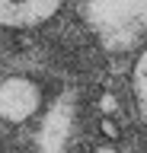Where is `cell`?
Masks as SVG:
<instances>
[{
	"label": "cell",
	"instance_id": "1",
	"mask_svg": "<svg viewBox=\"0 0 147 153\" xmlns=\"http://www.w3.org/2000/svg\"><path fill=\"white\" fill-rule=\"evenodd\" d=\"M77 13L106 51H128L147 38V0H77Z\"/></svg>",
	"mask_w": 147,
	"mask_h": 153
},
{
	"label": "cell",
	"instance_id": "2",
	"mask_svg": "<svg viewBox=\"0 0 147 153\" xmlns=\"http://www.w3.org/2000/svg\"><path fill=\"white\" fill-rule=\"evenodd\" d=\"M42 105V89L29 76H10L0 83V118L10 124L29 121Z\"/></svg>",
	"mask_w": 147,
	"mask_h": 153
},
{
	"label": "cell",
	"instance_id": "3",
	"mask_svg": "<svg viewBox=\"0 0 147 153\" xmlns=\"http://www.w3.org/2000/svg\"><path fill=\"white\" fill-rule=\"evenodd\" d=\"M64 0H0V26L3 29H29L42 26L61 10Z\"/></svg>",
	"mask_w": 147,
	"mask_h": 153
},
{
	"label": "cell",
	"instance_id": "4",
	"mask_svg": "<svg viewBox=\"0 0 147 153\" xmlns=\"http://www.w3.org/2000/svg\"><path fill=\"white\" fill-rule=\"evenodd\" d=\"M134 99H137V108H141V118L147 124V48L141 51L134 64Z\"/></svg>",
	"mask_w": 147,
	"mask_h": 153
},
{
	"label": "cell",
	"instance_id": "5",
	"mask_svg": "<svg viewBox=\"0 0 147 153\" xmlns=\"http://www.w3.org/2000/svg\"><path fill=\"white\" fill-rule=\"evenodd\" d=\"M99 131L106 134L109 140H118V134H122V131H118V124L112 121V118H102V124H99Z\"/></svg>",
	"mask_w": 147,
	"mask_h": 153
},
{
	"label": "cell",
	"instance_id": "6",
	"mask_svg": "<svg viewBox=\"0 0 147 153\" xmlns=\"http://www.w3.org/2000/svg\"><path fill=\"white\" fill-rule=\"evenodd\" d=\"M115 108H118V102H115V96H99V112H102V115H112V112H115Z\"/></svg>",
	"mask_w": 147,
	"mask_h": 153
},
{
	"label": "cell",
	"instance_id": "7",
	"mask_svg": "<svg viewBox=\"0 0 147 153\" xmlns=\"http://www.w3.org/2000/svg\"><path fill=\"white\" fill-rule=\"evenodd\" d=\"M93 153H118V150H115V147H112V143H102V147H96V150H93Z\"/></svg>",
	"mask_w": 147,
	"mask_h": 153
}]
</instances>
